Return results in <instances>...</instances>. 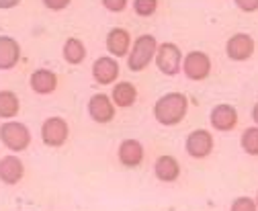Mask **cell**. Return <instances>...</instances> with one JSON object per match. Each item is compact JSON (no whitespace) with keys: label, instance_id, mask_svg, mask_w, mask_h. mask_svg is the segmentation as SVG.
Listing matches in <instances>:
<instances>
[{"label":"cell","instance_id":"obj_1","mask_svg":"<svg viewBox=\"0 0 258 211\" xmlns=\"http://www.w3.org/2000/svg\"><path fill=\"white\" fill-rule=\"evenodd\" d=\"M188 111V99L182 93H166L154 105V117L160 125L172 127L180 123Z\"/></svg>","mask_w":258,"mask_h":211},{"label":"cell","instance_id":"obj_2","mask_svg":"<svg viewBox=\"0 0 258 211\" xmlns=\"http://www.w3.org/2000/svg\"><path fill=\"white\" fill-rule=\"evenodd\" d=\"M156 49H158V41L154 35H140L134 45H132V51L127 55V66L132 72H142L144 68L150 66V62L156 55Z\"/></svg>","mask_w":258,"mask_h":211},{"label":"cell","instance_id":"obj_3","mask_svg":"<svg viewBox=\"0 0 258 211\" xmlns=\"http://www.w3.org/2000/svg\"><path fill=\"white\" fill-rule=\"evenodd\" d=\"M0 142H3L11 152H25V150L31 146V131L25 123L21 121H5L0 125Z\"/></svg>","mask_w":258,"mask_h":211},{"label":"cell","instance_id":"obj_4","mask_svg":"<svg viewBox=\"0 0 258 211\" xmlns=\"http://www.w3.org/2000/svg\"><path fill=\"white\" fill-rule=\"evenodd\" d=\"M154 59H156L158 70L164 76H176L180 72V66H182V51L176 43L168 41V43L158 45Z\"/></svg>","mask_w":258,"mask_h":211},{"label":"cell","instance_id":"obj_5","mask_svg":"<svg viewBox=\"0 0 258 211\" xmlns=\"http://www.w3.org/2000/svg\"><path fill=\"white\" fill-rule=\"evenodd\" d=\"M180 68H182V72H184V76L188 80L199 82V80L209 78L213 66H211V57L205 51H190V53H186L182 57V66Z\"/></svg>","mask_w":258,"mask_h":211},{"label":"cell","instance_id":"obj_6","mask_svg":"<svg viewBox=\"0 0 258 211\" xmlns=\"http://www.w3.org/2000/svg\"><path fill=\"white\" fill-rule=\"evenodd\" d=\"M70 127L63 117H47L41 125V142L49 148H61L68 142Z\"/></svg>","mask_w":258,"mask_h":211},{"label":"cell","instance_id":"obj_7","mask_svg":"<svg viewBox=\"0 0 258 211\" xmlns=\"http://www.w3.org/2000/svg\"><path fill=\"white\" fill-rule=\"evenodd\" d=\"M184 150L186 154L192 156V158H207L211 152H213V133H209L207 129H195L186 135V142H184Z\"/></svg>","mask_w":258,"mask_h":211},{"label":"cell","instance_id":"obj_8","mask_svg":"<svg viewBox=\"0 0 258 211\" xmlns=\"http://www.w3.org/2000/svg\"><path fill=\"white\" fill-rule=\"evenodd\" d=\"M225 53L234 62H246L254 53V39L248 33H236L225 43Z\"/></svg>","mask_w":258,"mask_h":211},{"label":"cell","instance_id":"obj_9","mask_svg":"<svg viewBox=\"0 0 258 211\" xmlns=\"http://www.w3.org/2000/svg\"><path fill=\"white\" fill-rule=\"evenodd\" d=\"M88 115L96 123H109L115 119V103L107 95H94L88 101Z\"/></svg>","mask_w":258,"mask_h":211},{"label":"cell","instance_id":"obj_10","mask_svg":"<svg viewBox=\"0 0 258 211\" xmlns=\"http://www.w3.org/2000/svg\"><path fill=\"white\" fill-rule=\"evenodd\" d=\"M209 121H211L213 129H217V131H232L238 125V111L232 105L221 103V105L213 107Z\"/></svg>","mask_w":258,"mask_h":211},{"label":"cell","instance_id":"obj_11","mask_svg":"<svg viewBox=\"0 0 258 211\" xmlns=\"http://www.w3.org/2000/svg\"><path fill=\"white\" fill-rule=\"evenodd\" d=\"M117 158L127 168H138L144 162V146L138 139H123L117 150Z\"/></svg>","mask_w":258,"mask_h":211},{"label":"cell","instance_id":"obj_12","mask_svg":"<svg viewBox=\"0 0 258 211\" xmlns=\"http://www.w3.org/2000/svg\"><path fill=\"white\" fill-rule=\"evenodd\" d=\"M92 78L99 84H113L119 78V64L111 55H103L92 64Z\"/></svg>","mask_w":258,"mask_h":211},{"label":"cell","instance_id":"obj_13","mask_svg":"<svg viewBox=\"0 0 258 211\" xmlns=\"http://www.w3.org/2000/svg\"><path fill=\"white\" fill-rule=\"evenodd\" d=\"M25 174V164L15 154L0 158V183L5 185H17Z\"/></svg>","mask_w":258,"mask_h":211},{"label":"cell","instance_id":"obj_14","mask_svg":"<svg viewBox=\"0 0 258 211\" xmlns=\"http://www.w3.org/2000/svg\"><path fill=\"white\" fill-rule=\"evenodd\" d=\"M29 86L37 95H51L57 88V76H55V72H51L47 68H39V70H35L33 74H31Z\"/></svg>","mask_w":258,"mask_h":211},{"label":"cell","instance_id":"obj_15","mask_svg":"<svg viewBox=\"0 0 258 211\" xmlns=\"http://www.w3.org/2000/svg\"><path fill=\"white\" fill-rule=\"evenodd\" d=\"M129 47H132V35H129L127 29L121 27L111 29L107 35V51L115 57H123L129 53Z\"/></svg>","mask_w":258,"mask_h":211},{"label":"cell","instance_id":"obj_16","mask_svg":"<svg viewBox=\"0 0 258 211\" xmlns=\"http://www.w3.org/2000/svg\"><path fill=\"white\" fill-rule=\"evenodd\" d=\"M21 59V45L9 35H0V70H11Z\"/></svg>","mask_w":258,"mask_h":211},{"label":"cell","instance_id":"obj_17","mask_svg":"<svg viewBox=\"0 0 258 211\" xmlns=\"http://www.w3.org/2000/svg\"><path fill=\"white\" fill-rule=\"evenodd\" d=\"M154 174L158 180H162V183H174V180H178V176H180V164L174 156L164 154L156 160Z\"/></svg>","mask_w":258,"mask_h":211},{"label":"cell","instance_id":"obj_18","mask_svg":"<svg viewBox=\"0 0 258 211\" xmlns=\"http://www.w3.org/2000/svg\"><path fill=\"white\" fill-rule=\"evenodd\" d=\"M111 99L115 103V107H121V109H127V107H132L136 101H138V88L136 84L132 82H117L113 86V93H111Z\"/></svg>","mask_w":258,"mask_h":211},{"label":"cell","instance_id":"obj_19","mask_svg":"<svg viewBox=\"0 0 258 211\" xmlns=\"http://www.w3.org/2000/svg\"><path fill=\"white\" fill-rule=\"evenodd\" d=\"M61 53H63V59H66L68 64L78 66V64L84 62V57H86V47L78 37H70V39H66V43H63Z\"/></svg>","mask_w":258,"mask_h":211},{"label":"cell","instance_id":"obj_20","mask_svg":"<svg viewBox=\"0 0 258 211\" xmlns=\"http://www.w3.org/2000/svg\"><path fill=\"white\" fill-rule=\"evenodd\" d=\"M21 109V101L13 90H0V119H13Z\"/></svg>","mask_w":258,"mask_h":211},{"label":"cell","instance_id":"obj_21","mask_svg":"<svg viewBox=\"0 0 258 211\" xmlns=\"http://www.w3.org/2000/svg\"><path fill=\"white\" fill-rule=\"evenodd\" d=\"M240 146L248 156H258V125L244 129V133L240 137Z\"/></svg>","mask_w":258,"mask_h":211},{"label":"cell","instance_id":"obj_22","mask_svg":"<svg viewBox=\"0 0 258 211\" xmlns=\"http://www.w3.org/2000/svg\"><path fill=\"white\" fill-rule=\"evenodd\" d=\"M158 9V0H134V11L140 17H150Z\"/></svg>","mask_w":258,"mask_h":211},{"label":"cell","instance_id":"obj_23","mask_svg":"<svg viewBox=\"0 0 258 211\" xmlns=\"http://www.w3.org/2000/svg\"><path fill=\"white\" fill-rule=\"evenodd\" d=\"M230 211H258V205L250 197H238V199H234Z\"/></svg>","mask_w":258,"mask_h":211},{"label":"cell","instance_id":"obj_24","mask_svg":"<svg viewBox=\"0 0 258 211\" xmlns=\"http://www.w3.org/2000/svg\"><path fill=\"white\" fill-rule=\"evenodd\" d=\"M101 3H103V7H105L107 11H111V13H121V11L127 9L129 0H101Z\"/></svg>","mask_w":258,"mask_h":211},{"label":"cell","instance_id":"obj_25","mask_svg":"<svg viewBox=\"0 0 258 211\" xmlns=\"http://www.w3.org/2000/svg\"><path fill=\"white\" fill-rule=\"evenodd\" d=\"M234 3L244 13H256L258 11V0H234Z\"/></svg>","mask_w":258,"mask_h":211},{"label":"cell","instance_id":"obj_26","mask_svg":"<svg viewBox=\"0 0 258 211\" xmlns=\"http://www.w3.org/2000/svg\"><path fill=\"white\" fill-rule=\"evenodd\" d=\"M72 0H43V5L49 9V11H63Z\"/></svg>","mask_w":258,"mask_h":211},{"label":"cell","instance_id":"obj_27","mask_svg":"<svg viewBox=\"0 0 258 211\" xmlns=\"http://www.w3.org/2000/svg\"><path fill=\"white\" fill-rule=\"evenodd\" d=\"M21 0H0V9H15Z\"/></svg>","mask_w":258,"mask_h":211},{"label":"cell","instance_id":"obj_28","mask_svg":"<svg viewBox=\"0 0 258 211\" xmlns=\"http://www.w3.org/2000/svg\"><path fill=\"white\" fill-rule=\"evenodd\" d=\"M252 119H254V123L258 125V103L252 107Z\"/></svg>","mask_w":258,"mask_h":211},{"label":"cell","instance_id":"obj_29","mask_svg":"<svg viewBox=\"0 0 258 211\" xmlns=\"http://www.w3.org/2000/svg\"><path fill=\"white\" fill-rule=\"evenodd\" d=\"M256 205H258V193H256Z\"/></svg>","mask_w":258,"mask_h":211}]
</instances>
